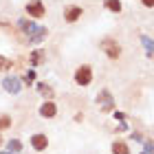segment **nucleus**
<instances>
[{"instance_id":"obj_1","label":"nucleus","mask_w":154,"mask_h":154,"mask_svg":"<svg viewBox=\"0 0 154 154\" xmlns=\"http://www.w3.org/2000/svg\"><path fill=\"white\" fill-rule=\"evenodd\" d=\"M101 48H103V53H106L110 60H117L119 53H121V48H119V44L115 40H103L101 42Z\"/></svg>"},{"instance_id":"obj_2","label":"nucleus","mask_w":154,"mask_h":154,"mask_svg":"<svg viewBox=\"0 0 154 154\" xmlns=\"http://www.w3.org/2000/svg\"><path fill=\"white\" fill-rule=\"evenodd\" d=\"M90 79H93V71H90L88 66H82V68H77V73H75V82L79 84V86H88Z\"/></svg>"},{"instance_id":"obj_3","label":"nucleus","mask_w":154,"mask_h":154,"mask_svg":"<svg viewBox=\"0 0 154 154\" xmlns=\"http://www.w3.org/2000/svg\"><path fill=\"white\" fill-rule=\"evenodd\" d=\"M97 101L101 103V110H103V112H110V110H112V95H110L108 90H101L99 97H97Z\"/></svg>"},{"instance_id":"obj_4","label":"nucleus","mask_w":154,"mask_h":154,"mask_svg":"<svg viewBox=\"0 0 154 154\" xmlns=\"http://www.w3.org/2000/svg\"><path fill=\"white\" fill-rule=\"evenodd\" d=\"M26 11H29L33 18H42L44 16V5H42L40 0H33V2L26 5Z\"/></svg>"},{"instance_id":"obj_5","label":"nucleus","mask_w":154,"mask_h":154,"mask_svg":"<svg viewBox=\"0 0 154 154\" xmlns=\"http://www.w3.org/2000/svg\"><path fill=\"white\" fill-rule=\"evenodd\" d=\"M31 145H33V148H35L38 152H42V150H46L48 141H46V137H44V134H33V137H31Z\"/></svg>"},{"instance_id":"obj_6","label":"nucleus","mask_w":154,"mask_h":154,"mask_svg":"<svg viewBox=\"0 0 154 154\" xmlns=\"http://www.w3.org/2000/svg\"><path fill=\"white\" fill-rule=\"evenodd\" d=\"M2 86H5V90H9V93H20V82L16 79V77H7V79L2 82Z\"/></svg>"},{"instance_id":"obj_7","label":"nucleus","mask_w":154,"mask_h":154,"mask_svg":"<svg viewBox=\"0 0 154 154\" xmlns=\"http://www.w3.org/2000/svg\"><path fill=\"white\" fill-rule=\"evenodd\" d=\"M40 115H42V117H48V119H51V117H55V103L46 101L44 106L40 108Z\"/></svg>"},{"instance_id":"obj_8","label":"nucleus","mask_w":154,"mask_h":154,"mask_svg":"<svg viewBox=\"0 0 154 154\" xmlns=\"http://www.w3.org/2000/svg\"><path fill=\"white\" fill-rule=\"evenodd\" d=\"M79 16H82V7H71V9L66 11V20L68 22H75Z\"/></svg>"},{"instance_id":"obj_9","label":"nucleus","mask_w":154,"mask_h":154,"mask_svg":"<svg viewBox=\"0 0 154 154\" xmlns=\"http://www.w3.org/2000/svg\"><path fill=\"white\" fill-rule=\"evenodd\" d=\"M38 90H40V95L44 97V99H51V97H53V88H51V86H46V84H40Z\"/></svg>"},{"instance_id":"obj_10","label":"nucleus","mask_w":154,"mask_h":154,"mask_svg":"<svg viewBox=\"0 0 154 154\" xmlns=\"http://www.w3.org/2000/svg\"><path fill=\"white\" fill-rule=\"evenodd\" d=\"M106 9H110V11H121V2L119 0H106Z\"/></svg>"},{"instance_id":"obj_11","label":"nucleus","mask_w":154,"mask_h":154,"mask_svg":"<svg viewBox=\"0 0 154 154\" xmlns=\"http://www.w3.org/2000/svg\"><path fill=\"white\" fill-rule=\"evenodd\" d=\"M112 152H115V154H130L125 143H115V145H112Z\"/></svg>"},{"instance_id":"obj_12","label":"nucleus","mask_w":154,"mask_h":154,"mask_svg":"<svg viewBox=\"0 0 154 154\" xmlns=\"http://www.w3.org/2000/svg\"><path fill=\"white\" fill-rule=\"evenodd\" d=\"M42 57H44V53H42V51H35V53L31 55V62H33V64H40Z\"/></svg>"},{"instance_id":"obj_13","label":"nucleus","mask_w":154,"mask_h":154,"mask_svg":"<svg viewBox=\"0 0 154 154\" xmlns=\"http://www.w3.org/2000/svg\"><path fill=\"white\" fill-rule=\"evenodd\" d=\"M9 150L20 152V150H22V143H20V141H9Z\"/></svg>"},{"instance_id":"obj_14","label":"nucleus","mask_w":154,"mask_h":154,"mask_svg":"<svg viewBox=\"0 0 154 154\" xmlns=\"http://www.w3.org/2000/svg\"><path fill=\"white\" fill-rule=\"evenodd\" d=\"M9 125H11V119H9V117H0V130H2V128H9Z\"/></svg>"},{"instance_id":"obj_15","label":"nucleus","mask_w":154,"mask_h":154,"mask_svg":"<svg viewBox=\"0 0 154 154\" xmlns=\"http://www.w3.org/2000/svg\"><path fill=\"white\" fill-rule=\"evenodd\" d=\"M11 66V62L7 60V57H2V55H0V68H9Z\"/></svg>"},{"instance_id":"obj_16","label":"nucleus","mask_w":154,"mask_h":154,"mask_svg":"<svg viewBox=\"0 0 154 154\" xmlns=\"http://www.w3.org/2000/svg\"><path fill=\"white\" fill-rule=\"evenodd\" d=\"M33 77H35V73H31V71H29V73L24 75V82H26V84H31V82H33Z\"/></svg>"},{"instance_id":"obj_17","label":"nucleus","mask_w":154,"mask_h":154,"mask_svg":"<svg viewBox=\"0 0 154 154\" xmlns=\"http://www.w3.org/2000/svg\"><path fill=\"white\" fill-rule=\"evenodd\" d=\"M141 2H143L145 7H154V0H141Z\"/></svg>"},{"instance_id":"obj_18","label":"nucleus","mask_w":154,"mask_h":154,"mask_svg":"<svg viewBox=\"0 0 154 154\" xmlns=\"http://www.w3.org/2000/svg\"><path fill=\"white\" fill-rule=\"evenodd\" d=\"M0 141H2V139H0Z\"/></svg>"}]
</instances>
